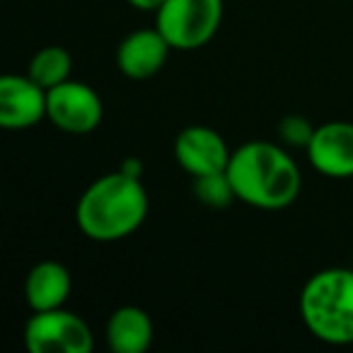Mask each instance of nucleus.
<instances>
[{"label": "nucleus", "mask_w": 353, "mask_h": 353, "mask_svg": "<svg viewBox=\"0 0 353 353\" xmlns=\"http://www.w3.org/2000/svg\"><path fill=\"white\" fill-rule=\"evenodd\" d=\"M126 3L131 8H136V10H141V12H155L157 8H160L162 0H126Z\"/></svg>", "instance_id": "16"}, {"label": "nucleus", "mask_w": 353, "mask_h": 353, "mask_svg": "<svg viewBox=\"0 0 353 353\" xmlns=\"http://www.w3.org/2000/svg\"><path fill=\"white\" fill-rule=\"evenodd\" d=\"M307 160L322 176L351 179L353 176V121H327L314 126Z\"/></svg>", "instance_id": "9"}, {"label": "nucleus", "mask_w": 353, "mask_h": 353, "mask_svg": "<svg viewBox=\"0 0 353 353\" xmlns=\"http://www.w3.org/2000/svg\"><path fill=\"white\" fill-rule=\"evenodd\" d=\"M73 73V59L70 54L59 44H51L39 49L32 56L30 65H27V75L34 80L37 85H41L44 90H51L56 85L70 80Z\"/></svg>", "instance_id": "13"}, {"label": "nucleus", "mask_w": 353, "mask_h": 353, "mask_svg": "<svg viewBox=\"0 0 353 353\" xmlns=\"http://www.w3.org/2000/svg\"><path fill=\"white\" fill-rule=\"evenodd\" d=\"M25 343L30 353H90L94 336L80 314L56 307L32 312L25 324Z\"/></svg>", "instance_id": "5"}, {"label": "nucleus", "mask_w": 353, "mask_h": 353, "mask_svg": "<svg viewBox=\"0 0 353 353\" xmlns=\"http://www.w3.org/2000/svg\"><path fill=\"white\" fill-rule=\"evenodd\" d=\"M228 179L235 199L259 211H283L303 189V172L283 145L250 141L235 148L228 162Z\"/></svg>", "instance_id": "1"}, {"label": "nucleus", "mask_w": 353, "mask_h": 353, "mask_svg": "<svg viewBox=\"0 0 353 353\" xmlns=\"http://www.w3.org/2000/svg\"><path fill=\"white\" fill-rule=\"evenodd\" d=\"M232 150L228 148L225 138L211 126L192 123L182 128L174 138V160L187 174L203 176L225 172Z\"/></svg>", "instance_id": "7"}, {"label": "nucleus", "mask_w": 353, "mask_h": 353, "mask_svg": "<svg viewBox=\"0 0 353 353\" xmlns=\"http://www.w3.org/2000/svg\"><path fill=\"white\" fill-rule=\"evenodd\" d=\"M172 54L170 41L157 27L136 30L126 34L117 46V68L128 80H148L165 68Z\"/></svg>", "instance_id": "10"}, {"label": "nucleus", "mask_w": 353, "mask_h": 353, "mask_svg": "<svg viewBox=\"0 0 353 353\" xmlns=\"http://www.w3.org/2000/svg\"><path fill=\"white\" fill-rule=\"evenodd\" d=\"M305 329L329 346L353 343V269L329 266L305 281L298 298Z\"/></svg>", "instance_id": "3"}, {"label": "nucleus", "mask_w": 353, "mask_h": 353, "mask_svg": "<svg viewBox=\"0 0 353 353\" xmlns=\"http://www.w3.org/2000/svg\"><path fill=\"white\" fill-rule=\"evenodd\" d=\"M223 0H162L155 10V27L172 51L203 49L218 34Z\"/></svg>", "instance_id": "4"}, {"label": "nucleus", "mask_w": 353, "mask_h": 353, "mask_svg": "<svg viewBox=\"0 0 353 353\" xmlns=\"http://www.w3.org/2000/svg\"><path fill=\"white\" fill-rule=\"evenodd\" d=\"M104 339L112 353H145L155 339V324L143 307L121 305L109 314Z\"/></svg>", "instance_id": "11"}, {"label": "nucleus", "mask_w": 353, "mask_h": 353, "mask_svg": "<svg viewBox=\"0 0 353 353\" xmlns=\"http://www.w3.org/2000/svg\"><path fill=\"white\" fill-rule=\"evenodd\" d=\"M312 133L314 126L305 117H300V114H288L279 123V138L283 141V145L290 148H307Z\"/></svg>", "instance_id": "15"}, {"label": "nucleus", "mask_w": 353, "mask_h": 353, "mask_svg": "<svg viewBox=\"0 0 353 353\" xmlns=\"http://www.w3.org/2000/svg\"><path fill=\"white\" fill-rule=\"evenodd\" d=\"M194 196L208 208H225L232 201H237L230 179H228V172L194 176Z\"/></svg>", "instance_id": "14"}, {"label": "nucleus", "mask_w": 353, "mask_h": 353, "mask_svg": "<svg viewBox=\"0 0 353 353\" xmlns=\"http://www.w3.org/2000/svg\"><path fill=\"white\" fill-rule=\"evenodd\" d=\"M104 104L94 88L80 80H65L49 90L46 99V119L54 123L59 131L85 136L92 133L102 123Z\"/></svg>", "instance_id": "6"}, {"label": "nucleus", "mask_w": 353, "mask_h": 353, "mask_svg": "<svg viewBox=\"0 0 353 353\" xmlns=\"http://www.w3.org/2000/svg\"><path fill=\"white\" fill-rule=\"evenodd\" d=\"M70 290H73L70 271L56 259H44L34 264L25 279V298L32 312L65 307Z\"/></svg>", "instance_id": "12"}, {"label": "nucleus", "mask_w": 353, "mask_h": 353, "mask_svg": "<svg viewBox=\"0 0 353 353\" xmlns=\"http://www.w3.org/2000/svg\"><path fill=\"white\" fill-rule=\"evenodd\" d=\"M49 90L30 75L8 73L0 78V126L6 131H25L46 119Z\"/></svg>", "instance_id": "8"}, {"label": "nucleus", "mask_w": 353, "mask_h": 353, "mask_svg": "<svg viewBox=\"0 0 353 353\" xmlns=\"http://www.w3.org/2000/svg\"><path fill=\"white\" fill-rule=\"evenodd\" d=\"M150 211L141 176L121 170L97 176L78 199L75 223L92 242H119L138 230Z\"/></svg>", "instance_id": "2"}]
</instances>
